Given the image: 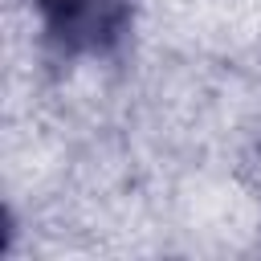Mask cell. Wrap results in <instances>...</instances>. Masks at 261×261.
Masks as SVG:
<instances>
[{"instance_id": "1", "label": "cell", "mask_w": 261, "mask_h": 261, "mask_svg": "<svg viewBox=\"0 0 261 261\" xmlns=\"http://www.w3.org/2000/svg\"><path fill=\"white\" fill-rule=\"evenodd\" d=\"M45 37L61 53H110L135 20V0H33Z\"/></svg>"}]
</instances>
